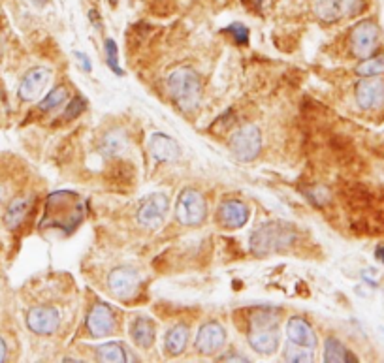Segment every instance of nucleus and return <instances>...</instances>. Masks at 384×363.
I'll use <instances>...</instances> for the list:
<instances>
[{
    "label": "nucleus",
    "instance_id": "27",
    "mask_svg": "<svg viewBox=\"0 0 384 363\" xmlns=\"http://www.w3.org/2000/svg\"><path fill=\"white\" fill-rule=\"evenodd\" d=\"M226 31L232 32L233 38H235V42H238V44H241V46H247V44H248L247 27H243L241 23H233V25H230V27H228Z\"/></svg>",
    "mask_w": 384,
    "mask_h": 363
},
{
    "label": "nucleus",
    "instance_id": "13",
    "mask_svg": "<svg viewBox=\"0 0 384 363\" xmlns=\"http://www.w3.org/2000/svg\"><path fill=\"white\" fill-rule=\"evenodd\" d=\"M226 339L225 327L218 325L217 322H209V324L202 325V330L198 332L196 337V348L202 352V354H215L217 350L222 348Z\"/></svg>",
    "mask_w": 384,
    "mask_h": 363
},
{
    "label": "nucleus",
    "instance_id": "10",
    "mask_svg": "<svg viewBox=\"0 0 384 363\" xmlns=\"http://www.w3.org/2000/svg\"><path fill=\"white\" fill-rule=\"evenodd\" d=\"M87 330L92 337H105L115 330V314L105 303H97L87 317Z\"/></svg>",
    "mask_w": 384,
    "mask_h": 363
},
{
    "label": "nucleus",
    "instance_id": "20",
    "mask_svg": "<svg viewBox=\"0 0 384 363\" xmlns=\"http://www.w3.org/2000/svg\"><path fill=\"white\" fill-rule=\"evenodd\" d=\"M188 340V327L187 325H175L166 335V352L170 355H179Z\"/></svg>",
    "mask_w": 384,
    "mask_h": 363
},
{
    "label": "nucleus",
    "instance_id": "30",
    "mask_svg": "<svg viewBox=\"0 0 384 363\" xmlns=\"http://www.w3.org/2000/svg\"><path fill=\"white\" fill-rule=\"evenodd\" d=\"M6 354H8L6 342H4V339L0 337V362H4V360H6Z\"/></svg>",
    "mask_w": 384,
    "mask_h": 363
},
{
    "label": "nucleus",
    "instance_id": "4",
    "mask_svg": "<svg viewBox=\"0 0 384 363\" xmlns=\"http://www.w3.org/2000/svg\"><path fill=\"white\" fill-rule=\"evenodd\" d=\"M207 213V204L200 192L187 189L181 192L177 205H175V217L183 226H198Z\"/></svg>",
    "mask_w": 384,
    "mask_h": 363
},
{
    "label": "nucleus",
    "instance_id": "29",
    "mask_svg": "<svg viewBox=\"0 0 384 363\" xmlns=\"http://www.w3.org/2000/svg\"><path fill=\"white\" fill-rule=\"evenodd\" d=\"M75 57H77V59L81 61V66H83V68L87 70V72H90V62H89V59H87V57H85V55H83V53H75Z\"/></svg>",
    "mask_w": 384,
    "mask_h": 363
},
{
    "label": "nucleus",
    "instance_id": "7",
    "mask_svg": "<svg viewBox=\"0 0 384 363\" xmlns=\"http://www.w3.org/2000/svg\"><path fill=\"white\" fill-rule=\"evenodd\" d=\"M379 44V27L373 21H361L354 27L350 34V47L353 53L360 59H368Z\"/></svg>",
    "mask_w": 384,
    "mask_h": 363
},
{
    "label": "nucleus",
    "instance_id": "1",
    "mask_svg": "<svg viewBox=\"0 0 384 363\" xmlns=\"http://www.w3.org/2000/svg\"><path fill=\"white\" fill-rule=\"evenodd\" d=\"M296 230L288 222L273 220L266 222L251 235V250L256 256H268L273 252H283L296 241Z\"/></svg>",
    "mask_w": 384,
    "mask_h": 363
},
{
    "label": "nucleus",
    "instance_id": "25",
    "mask_svg": "<svg viewBox=\"0 0 384 363\" xmlns=\"http://www.w3.org/2000/svg\"><path fill=\"white\" fill-rule=\"evenodd\" d=\"M68 92L64 87H57V89H53L47 96H45L42 102H40V109H44V111H49V109H53V107L60 106L64 100H66Z\"/></svg>",
    "mask_w": 384,
    "mask_h": 363
},
{
    "label": "nucleus",
    "instance_id": "18",
    "mask_svg": "<svg viewBox=\"0 0 384 363\" xmlns=\"http://www.w3.org/2000/svg\"><path fill=\"white\" fill-rule=\"evenodd\" d=\"M30 204H32V200L29 196H15L8 205L6 213H4V224L10 230L21 226V222L25 220L30 209Z\"/></svg>",
    "mask_w": 384,
    "mask_h": 363
},
{
    "label": "nucleus",
    "instance_id": "2",
    "mask_svg": "<svg viewBox=\"0 0 384 363\" xmlns=\"http://www.w3.org/2000/svg\"><path fill=\"white\" fill-rule=\"evenodd\" d=\"M168 89L172 92L175 104L183 111H190L198 106L202 98V83L200 77L196 76L194 70L177 68L168 77Z\"/></svg>",
    "mask_w": 384,
    "mask_h": 363
},
{
    "label": "nucleus",
    "instance_id": "5",
    "mask_svg": "<svg viewBox=\"0 0 384 363\" xmlns=\"http://www.w3.org/2000/svg\"><path fill=\"white\" fill-rule=\"evenodd\" d=\"M260 149H262V136L255 124L241 126L230 139V151L233 152L235 159L243 162L255 160L260 154Z\"/></svg>",
    "mask_w": 384,
    "mask_h": 363
},
{
    "label": "nucleus",
    "instance_id": "16",
    "mask_svg": "<svg viewBox=\"0 0 384 363\" xmlns=\"http://www.w3.org/2000/svg\"><path fill=\"white\" fill-rule=\"evenodd\" d=\"M286 335H288V339L294 345H300V347L305 348L316 347V337L313 333V327L303 318H292L286 325Z\"/></svg>",
    "mask_w": 384,
    "mask_h": 363
},
{
    "label": "nucleus",
    "instance_id": "15",
    "mask_svg": "<svg viewBox=\"0 0 384 363\" xmlns=\"http://www.w3.org/2000/svg\"><path fill=\"white\" fill-rule=\"evenodd\" d=\"M218 219L228 228H241L247 224L248 209L240 200H228L218 209Z\"/></svg>",
    "mask_w": 384,
    "mask_h": 363
},
{
    "label": "nucleus",
    "instance_id": "22",
    "mask_svg": "<svg viewBox=\"0 0 384 363\" xmlns=\"http://www.w3.org/2000/svg\"><path fill=\"white\" fill-rule=\"evenodd\" d=\"M356 74L361 77H375L384 74V55L368 57L366 61H361L356 66Z\"/></svg>",
    "mask_w": 384,
    "mask_h": 363
},
{
    "label": "nucleus",
    "instance_id": "6",
    "mask_svg": "<svg viewBox=\"0 0 384 363\" xmlns=\"http://www.w3.org/2000/svg\"><path fill=\"white\" fill-rule=\"evenodd\" d=\"M363 10V0H315V12L326 23L356 16Z\"/></svg>",
    "mask_w": 384,
    "mask_h": 363
},
{
    "label": "nucleus",
    "instance_id": "8",
    "mask_svg": "<svg viewBox=\"0 0 384 363\" xmlns=\"http://www.w3.org/2000/svg\"><path fill=\"white\" fill-rule=\"evenodd\" d=\"M356 102L361 109H375L384 104V81L379 77H366L356 85Z\"/></svg>",
    "mask_w": 384,
    "mask_h": 363
},
{
    "label": "nucleus",
    "instance_id": "21",
    "mask_svg": "<svg viewBox=\"0 0 384 363\" xmlns=\"http://www.w3.org/2000/svg\"><path fill=\"white\" fill-rule=\"evenodd\" d=\"M324 362L341 363V362H358L353 352H348L337 339H328L324 347Z\"/></svg>",
    "mask_w": 384,
    "mask_h": 363
},
{
    "label": "nucleus",
    "instance_id": "23",
    "mask_svg": "<svg viewBox=\"0 0 384 363\" xmlns=\"http://www.w3.org/2000/svg\"><path fill=\"white\" fill-rule=\"evenodd\" d=\"M98 360L102 362H127L128 355L125 352V348L117 345V342H107V345H102V347L97 350Z\"/></svg>",
    "mask_w": 384,
    "mask_h": 363
},
{
    "label": "nucleus",
    "instance_id": "26",
    "mask_svg": "<svg viewBox=\"0 0 384 363\" xmlns=\"http://www.w3.org/2000/svg\"><path fill=\"white\" fill-rule=\"evenodd\" d=\"M105 55H107V64L115 74H123V70L117 64V46L113 40H105Z\"/></svg>",
    "mask_w": 384,
    "mask_h": 363
},
{
    "label": "nucleus",
    "instance_id": "12",
    "mask_svg": "<svg viewBox=\"0 0 384 363\" xmlns=\"http://www.w3.org/2000/svg\"><path fill=\"white\" fill-rule=\"evenodd\" d=\"M168 211V198L164 194H153V196L140 207L138 220L142 226L157 228L162 224V220Z\"/></svg>",
    "mask_w": 384,
    "mask_h": 363
},
{
    "label": "nucleus",
    "instance_id": "24",
    "mask_svg": "<svg viewBox=\"0 0 384 363\" xmlns=\"http://www.w3.org/2000/svg\"><path fill=\"white\" fill-rule=\"evenodd\" d=\"M285 360L286 362H313L315 354H313V348L300 347V345H288L285 348Z\"/></svg>",
    "mask_w": 384,
    "mask_h": 363
},
{
    "label": "nucleus",
    "instance_id": "14",
    "mask_svg": "<svg viewBox=\"0 0 384 363\" xmlns=\"http://www.w3.org/2000/svg\"><path fill=\"white\" fill-rule=\"evenodd\" d=\"M49 79V72L45 68H32L23 77L21 85H19V98L25 102H30L40 96V92L44 91L45 83Z\"/></svg>",
    "mask_w": 384,
    "mask_h": 363
},
{
    "label": "nucleus",
    "instance_id": "31",
    "mask_svg": "<svg viewBox=\"0 0 384 363\" xmlns=\"http://www.w3.org/2000/svg\"><path fill=\"white\" fill-rule=\"evenodd\" d=\"M375 254H376V260H379V262H383V264H384V247H379Z\"/></svg>",
    "mask_w": 384,
    "mask_h": 363
},
{
    "label": "nucleus",
    "instance_id": "19",
    "mask_svg": "<svg viewBox=\"0 0 384 363\" xmlns=\"http://www.w3.org/2000/svg\"><path fill=\"white\" fill-rule=\"evenodd\" d=\"M130 333L134 337L136 345L142 348H149L155 340V325L147 318H136Z\"/></svg>",
    "mask_w": 384,
    "mask_h": 363
},
{
    "label": "nucleus",
    "instance_id": "9",
    "mask_svg": "<svg viewBox=\"0 0 384 363\" xmlns=\"http://www.w3.org/2000/svg\"><path fill=\"white\" fill-rule=\"evenodd\" d=\"M27 325L38 335H51L59 327V310L53 307H34L27 314Z\"/></svg>",
    "mask_w": 384,
    "mask_h": 363
},
{
    "label": "nucleus",
    "instance_id": "11",
    "mask_svg": "<svg viewBox=\"0 0 384 363\" xmlns=\"http://www.w3.org/2000/svg\"><path fill=\"white\" fill-rule=\"evenodd\" d=\"M110 290L113 295L117 297H130L134 294L138 286H140V275L130 269V267H119V269H113L110 273V279H107Z\"/></svg>",
    "mask_w": 384,
    "mask_h": 363
},
{
    "label": "nucleus",
    "instance_id": "28",
    "mask_svg": "<svg viewBox=\"0 0 384 363\" xmlns=\"http://www.w3.org/2000/svg\"><path fill=\"white\" fill-rule=\"evenodd\" d=\"M83 109H85V102H83L81 98H75L74 104L68 107V111H66V115H64V117H66V119H70V117H75L77 113H81Z\"/></svg>",
    "mask_w": 384,
    "mask_h": 363
},
{
    "label": "nucleus",
    "instance_id": "17",
    "mask_svg": "<svg viewBox=\"0 0 384 363\" xmlns=\"http://www.w3.org/2000/svg\"><path fill=\"white\" fill-rule=\"evenodd\" d=\"M149 149L160 162H172L179 159V145L166 134H153L149 139Z\"/></svg>",
    "mask_w": 384,
    "mask_h": 363
},
{
    "label": "nucleus",
    "instance_id": "3",
    "mask_svg": "<svg viewBox=\"0 0 384 363\" xmlns=\"http://www.w3.org/2000/svg\"><path fill=\"white\" fill-rule=\"evenodd\" d=\"M248 342L258 354H273L279 347L277 317H273L270 310L255 312L251 318Z\"/></svg>",
    "mask_w": 384,
    "mask_h": 363
}]
</instances>
